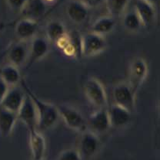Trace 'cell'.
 <instances>
[{"mask_svg":"<svg viewBox=\"0 0 160 160\" xmlns=\"http://www.w3.org/2000/svg\"><path fill=\"white\" fill-rule=\"evenodd\" d=\"M20 84L26 94L31 98L36 108L38 117V130L45 131L52 128L59 118L56 105L38 98L23 79L21 80Z\"/></svg>","mask_w":160,"mask_h":160,"instance_id":"obj_1","label":"cell"},{"mask_svg":"<svg viewBox=\"0 0 160 160\" xmlns=\"http://www.w3.org/2000/svg\"><path fill=\"white\" fill-rule=\"evenodd\" d=\"M84 93L88 101L97 109L108 108L106 91L97 78L92 77L86 80L84 84Z\"/></svg>","mask_w":160,"mask_h":160,"instance_id":"obj_2","label":"cell"},{"mask_svg":"<svg viewBox=\"0 0 160 160\" xmlns=\"http://www.w3.org/2000/svg\"><path fill=\"white\" fill-rule=\"evenodd\" d=\"M56 108L59 118L63 120L68 128L79 132L87 130V121L79 110L65 104H58Z\"/></svg>","mask_w":160,"mask_h":160,"instance_id":"obj_3","label":"cell"},{"mask_svg":"<svg viewBox=\"0 0 160 160\" xmlns=\"http://www.w3.org/2000/svg\"><path fill=\"white\" fill-rule=\"evenodd\" d=\"M149 74V67L146 61L142 57H135L130 62L128 70V84L137 94Z\"/></svg>","mask_w":160,"mask_h":160,"instance_id":"obj_4","label":"cell"},{"mask_svg":"<svg viewBox=\"0 0 160 160\" xmlns=\"http://www.w3.org/2000/svg\"><path fill=\"white\" fill-rule=\"evenodd\" d=\"M107 46L105 36L90 32L81 36V53L86 57H91L102 53Z\"/></svg>","mask_w":160,"mask_h":160,"instance_id":"obj_5","label":"cell"},{"mask_svg":"<svg viewBox=\"0 0 160 160\" xmlns=\"http://www.w3.org/2000/svg\"><path fill=\"white\" fill-rule=\"evenodd\" d=\"M112 97L114 104L126 108L132 113L136 109V94L127 82H120L116 84L113 88Z\"/></svg>","mask_w":160,"mask_h":160,"instance_id":"obj_6","label":"cell"},{"mask_svg":"<svg viewBox=\"0 0 160 160\" xmlns=\"http://www.w3.org/2000/svg\"><path fill=\"white\" fill-rule=\"evenodd\" d=\"M100 147L99 136L89 130L81 132L78 150L82 159H90L98 152Z\"/></svg>","mask_w":160,"mask_h":160,"instance_id":"obj_7","label":"cell"},{"mask_svg":"<svg viewBox=\"0 0 160 160\" xmlns=\"http://www.w3.org/2000/svg\"><path fill=\"white\" fill-rule=\"evenodd\" d=\"M50 42L44 36H36L31 40L29 44V56L26 62V69L35 63L41 61L49 52Z\"/></svg>","mask_w":160,"mask_h":160,"instance_id":"obj_8","label":"cell"},{"mask_svg":"<svg viewBox=\"0 0 160 160\" xmlns=\"http://www.w3.org/2000/svg\"><path fill=\"white\" fill-rule=\"evenodd\" d=\"M87 121V129L97 136L105 134L111 128L107 108H99L92 113Z\"/></svg>","mask_w":160,"mask_h":160,"instance_id":"obj_9","label":"cell"},{"mask_svg":"<svg viewBox=\"0 0 160 160\" xmlns=\"http://www.w3.org/2000/svg\"><path fill=\"white\" fill-rule=\"evenodd\" d=\"M16 115L17 119L23 123L29 131L37 128L38 117L36 108L31 98L27 94L22 105L19 108Z\"/></svg>","mask_w":160,"mask_h":160,"instance_id":"obj_10","label":"cell"},{"mask_svg":"<svg viewBox=\"0 0 160 160\" xmlns=\"http://www.w3.org/2000/svg\"><path fill=\"white\" fill-rule=\"evenodd\" d=\"M134 9L139 16L143 27H150L156 20L157 11L156 5L148 0H136Z\"/></svg>","mask_w":160,"mask_h":160,"instance_id":"obj_11","label":"cell"},{"mask_svg":"<svg viewBox=\"0 0 160 160\" xmlns=\"http://www.w3.org/2000/svg\"><path fill=\"white\" fill-rule=\"evenodd\" d=\"M26 96V92L23 88H20L17 86L10 87L6 96L2 101L0 107L17 114L18 111L24 102Z\"/></svg>","mask_w":160,"mask_h":160,"instance_id":"obj_12","label":"cell"},{"mask_svg":"<svg viewBox=\"0 0 160 160\" xmlns=\"http://www.w3.org/2000/svg\"><path fill=\"white\" fill-rule=\"evenodd\" d=\"M29 49L28 41L19 40L12 45L7 51V59L9 64L19 68L26 64L29 56Z\"/></svg>","mask_w":160,"mask_h":160,"instance_id":"obj_13","label":"cell"},{"mask_svg":"<svg viewBox=\"0 0 160 160\" xmlns=\"http://www.w3.org/2000/svg\"><path fill=\"white\" fill-rule=\"evenodd\" d=\"M39 26V21L24 17L15 26V33L19 40L28 41L36 36Z\"/></svg>","mask_w":160,"mask_h":160,"instance_id":"obj_14","label":"cell"},{"mask_svg":"<svg viewBox=\"0 0 160 160\" xmlns=\"http://www.w3.org/2000/svg\"><path fill=\"white\" fill-rule=\"evenodd\" d=\"M111 128H122L129 125L132 119V112L113 103L107 108Z\"/></svg>","mask_w":160,"mask_h":160,"instance_id":"obj_15","label":"cell"},{"mask_svg":"<svg viewBox=\"0 0 160 160\" xmlns=\"http://www.w3.org/2000/svg\"><path fill=\"white\" fill-rule=\"evenodd\" d=\"M29 148L32 160H42L46 153V139L39 130L29 131Z\"/></svg>","mask_w":160,"mask_h":160,"instance_id":"obj_16","label":"cell"},{"mask_svg":"<svg viewBox=\"0 0 160 160\" xmlns=\"http://www.w3.org/2000/svg\"><path fill=\"white\" fill-rule=\"evenodd\" d=\"M66 12L70 21L82 24L89 17V9L79 0H71L66 6Z\"/></svg>","mask_w":160,"mask_h":160,"instance_id":"obj_17","label":"cell"},{"mask_svg":"<svg viewBox=\"0 0 160 160\" xmlns=\"http://www.w3.org/2000/svg\"><path fill=\"white\" fill-rule=\"evenodd\" d=\"M17 115L0 107V136L3 138L9 136L17 121Z\"/></svg>","mask_w":160,"mask_h":160,"instance_id":"obj_18","label":"cell"},{"mask_svg":"<svg viewBox=\"0 0 160 160\" xmlns=\"http://www.w3.org/2000/svg\"><path fill=\"white\" fill-rule=\"evenodd\" d=\"M116 27V19L112 16H104L98 18L90 27V31L105 36L114 30Z\"/></svg>","mask_w":160,"mask_h":160,"instance_id":"obj_19","label":"cell"},{"mask_svg":"<svg viewBox=\"0 0 160 160\" xmlns=\"http://www.w3.org/2000/svg\"><path fill=\"white\" fill-rule=\"evenodd\" d=\"M67 34L66 27L62 22L51 20L46 26V37L49 42L56 43Z\"/></svg>","mask_w":160,"mask_h":160,"instance_id":"obj_20","label":"cell"},{"mask_svg":"<svg viewBox=\"0 0 160 160\" xmlns=\"http://www.w3.org/2000/svg\"><path fill=\"white\" fill-rule=\"evenodd\" d=\"M22 12L25 14V18H29L37 21L39 19H42L46 13L43 0H29Z\"/></svg>","mask_w":160,"mask_h":160,"instance_id":"obj_21","label":"cell"},{"mask_svg":"<svg viewBox=\"0 0 160 160\" xmlns=\"http://www.w3.org/2000/svg\"><path fill=\"white\" fill-rule=\"evenodd\" d=\"M0 78L9 87L17 86L22 80L19 68L9 63L4 65L0 71Z\"/></svg>","mask_w":160,"mask_h":160,"instance_id":"obj_22","label":"cell"},{"mask_svg":"<svg viewBox=\"0 0 160 160\" xmlns=\"http://www.w3.org/2000/svg\"><path fill=\"white\" fill-rule=\"evenodd\" d=\"M122 16L123 26L129 32L137 33L143 27L142 23L135 9L124 13Z\"/></svg>","mask_w":160,"mask_h":160,"instance_id":"obj_23","label":"cell"},{"mask_svg":"<svg viewBox=\"0 0 160 160\" xmlns=\"http://www.w3.org/2000/svg\"><path fill=\"white\" fill-rule=\"evenodd\" d=\"M104 3L109 16L116 19L124 14L129 0H105Z\"/></svg>","mask_w":160,"mask_h":160,"instance_id":"obj_24","label":"cell"},{"mask_svg":"<svg viewBox=\"0 0 160 160\" xmlns=\"http://www.w3.org/2000/svg\"><path fill=\"white\" fill-rule=\"evenodd\" d=\"M79 152L75 149H67L59 155L57 160H82Z\"/></svg>","mask_w":160,"mask_h":160,"instance_id":"obj_25","label":"cell"},{"mask_svg":"<svg viewBox=\"0 0 160 160\" xmlns=\"http://www.w3.org/2000/svg\"><path fill=\"white\" fill-rule=\"evenodd\" d=\"M8 5L14 11L22 12L29 0H6Z\"/></svg>","mask_w":160,"mask_h":160,"instance_id":"obj_26","label":"cell"},{"mask_svg":"<svg viewBox=\"0 0 160 160\" xmlns=\"http://www.w3.org/2000/svg\"><path fill=\"white\" fill-rule=\"evenodd\" d=\"M79 1L87 6L89 9H91L99 7L102 4L104 3L105 0H79Z\"/></svg>","mask_w":160,"mask_h":160,"instance_id":"obj_27","label":"cell"},{"mask_svg":"<svg viewBox=\"0 0 160 160\" xmlns=\"http://www.w3.org/2000/svg\"><path fill=\"white\" fill-rule=\"evenodd\" d=\"M10 87H9L0 78V104L3 100L4 97L6 96V93L9 91Z\"/></svg>","mask_w":160,"mask_h":160,"instance_id":"obj_28","label":"cell"},{"mask_svg":"<svg viewBox=\"0 0 160 160\" xmlns=\"http://www.w3.org/2000/svg\"><path fill=\"white\" fill-rule=\"evenodd\" d=\"M65 1H66V0H56V3H55V4L53 5V6H52L51 8H50L49 10L46 11V14H45L44 16H43V19H44L45 17H46L47 16H49V15L52 13V12L54 11L56 9H57V8L59 7L60 5H61L62 3H64Z\"/></svg>","mask_w":160,"mask_h":160,"instance_id":"obj_29","label":"cell"},{"mask_svg":"<svg viewBox=\"0 0 160 160\" xmlns=\"http://www.w3.org/2000/svg\"><path fill=\"white\" fill-rule=\"evenodd\" d=\"M148 1L151 2V3H154V4H155V5H156V3H157V2H158V0H148Z\"/></svg>","mask_w":160,"mask_h":160,"instance_id":"obj_30","label":"cell"},{"mask_svg":"<svg viewBox=\"0 0 160 160\" xmlns=\"http://www.w3.org/2000/svg\"><path fill=\"white\" fill-rule=\"evenodd\" d=\"M44 1H46V2H53V1H56V0H44Z\"/></svg>","mask_w":160,"mask_h":160,"instance_id":"obj_31","label":"cell"},{"mask_svg":"<svg viewBox=\"0 0 160 160\" xmlns=\"http://www.w3.org/2000/svg\"><path fill=\"white\" fill-rule=\"evenodd\" d=\"M42 160H44V159H42Z\"/></svg>","mask_w":160,"mask_h":160,"instance_id":"obj_32","label":"cell"}]
</instances>
